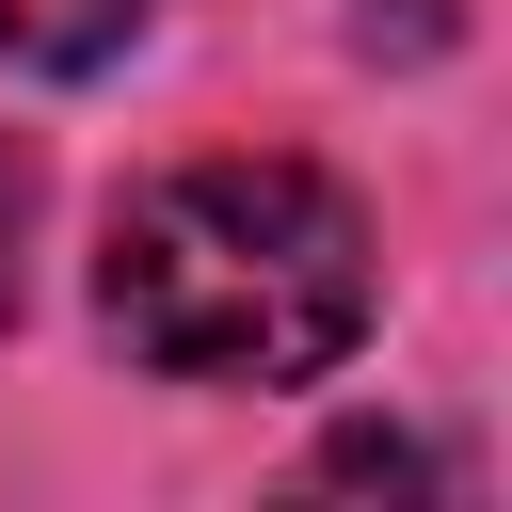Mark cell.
Instances as JSON below:
<instances>
[{
  "instance_id": "1",
  "label": "cell",
  "mask_w": 512,
  "mask_h": 512,
  "mask_svg": "<svg viewBox=\"0 0 512 512\" xmlns=\"http://www.w3.org/2000/svg\"><path fill=\"white\" fill-rule=\"evenodd\" d=\"M96 320L176 384H304L368 336V224L320 160H176L112 208Z\"/></svg>"
},
{
  "instance_id": "2",
  "label": "cell",
  "mask_w": 512,
  "mask_h": 512,
  "mask_svg": "<svg viewBox=\"0 0 512 512\" xmlns=\"http://www.w3.org/2000/svg\"><path fill=\"white\" fill-rule=\"evenodd\" d=\"M128 32H144V0H0V64H32V80H96Z\"/></svg>"
},
{
  "instance_id": "3",
  "label": "cell",
  "mask_w": 512,
  "mask_h": 512,
  "mask_svg": "<svg viewBox=\"0 0 512 512\" xmlns=\"http://www.w3.org/2000/svg\"><path fill=\"white\" fill-rule=\"evenodd\" d=\"M16 256H32V160L0 144V320H16Z\"/></svg>"
}]
</instances>
